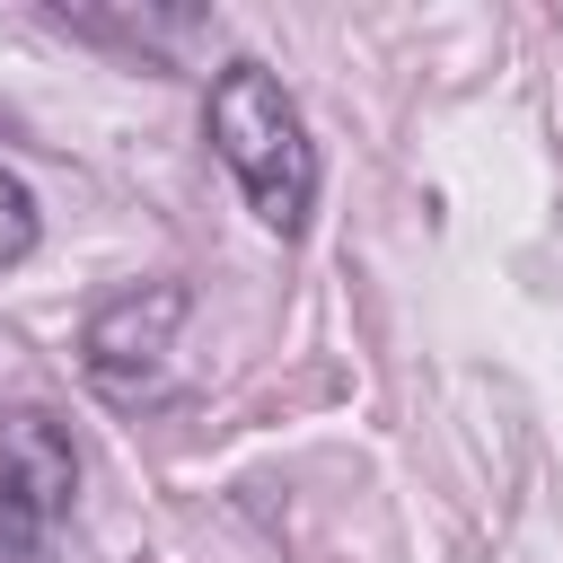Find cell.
<instances>
[{
	"mask_svg": "<svg viewBox=\"0 0 563 563\" xmlns=\"http://www.w3.org/2000/svg\"><path fill=\"white\" fill-rule=\"evenodd\" d=\"M211 150L246 185V211L264 229H282V238L308 229V211H317V141H308L290 88L264 62H229L211 79Z\"/></svg>",
	"mask_w": 563,
	"mask_h": 563,
	"instance_id": "1",
	"label": "cell"
},
{
	"mask_svg": "<svg viewBox=\"0 0 563 563\" xmlns=\"http://www.w3.org/2000/svg\"><path fill=\"white\" fill-rule=\"evenodd\" d=\"M185 282H141L123 299H106L79 334V369L97 396L114 405H158L167 396V352H176V325H185Z\"/></svg>",
	"mask_w": 563,
	"mask_h": 563,
	"instance_id": "2",
	"label": "cell"
},
{
	"mask_svg": "<svg viewBox=\"0 0 563 563\" xmlns=\"http://www.w3.org/2000/svg\"><path fill=\"white\" fill-rule=\"evenodd\" d=\"M0 484L9 493H26V501H44L53 519L70 510V484H79V449H70V431L53 422V413H0Z\"/></svg>",
	"mask_w": 563,
	"mask_h": 563,
	"instance_id": "3",
	"label": "cell"
},
{
	"mask_svg": "<svg viewBox=\"0 0 563 563\" xmlns=\"http://www.w3.org/2000/svg\"><path fill=\"white\" fill-rule=\"evenodd\" d=\"M44 528H53V510L0 484V563H44Z\"/></svg>",
	"mask_w": 563,
	"mask_h": 563,
	"instance_id": "4",
	"label": "cell"
},
{
	"mask_svg": "<svg viewBox=\"0 0 563 563\" xmlns=\"http://www.w3.org/2000/svg\"><path fill=\"white\" fill-rule=\"evenodd\" d=\"M26 255H35V194L0 167V273H9V264H26Z\"/></svg>",
	"mask_w": 563,
	"mask_h": 563,
	"instance_id": "5",
	"label": "cell"
}]
</instances>
